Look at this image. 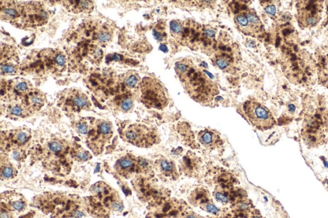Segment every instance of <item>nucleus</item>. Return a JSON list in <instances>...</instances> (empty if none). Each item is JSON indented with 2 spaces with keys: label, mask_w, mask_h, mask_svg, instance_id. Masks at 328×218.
Wrapping results in <instances>:
<instances>
[{
  "label": "nucleus",
  "mask_w": 328,
  "mask_h": 218,
  "mask_svg": "<svg viewBox=\"0 0 328 218\" xmlns=\"http://www.w3.org/2000/svg\"><path fill=\"white\" fill-rule=\"evenodd\" d=\"M67 3V8L75 13H90L94 8V3L91 1H70Z\"/></svg>",
  "instance_id": "obj_21"
},
{
  "label": "nucleus",
  "mask_w": 328,
  "mask_h": 218,
  "mask_svg": "<svg viewBox=\"0 0 328 218\" xmlns=\"http://www.w3.org/2000/svg\"><path fill=\"white\" fill-rule=\"evenodd\" d=\"M137 159L134 156L126 155L119 160L118 169L123 175L129 178L137 171Z\"/></svg>",
  "instance_id": "obj_19"
},
{
  "label": "nucleus",
  "mask_w": 328,
  "mask_h": 218,
  "mask_svg": "<svg viewBox=\"0 0 328 218\" xmlns=\"http://www.w3.org/2000/svg\"><path fill=\"white\" fill-rule=\"evenodd\" d=\"M8 204L10 207V209L13 211L21 212L24 210L26 207V203L20 198L18 199H13L8 202Z\"/></svg>",
  "instance_id": "obj_32"
},
{
  "label": "nucleus",
  "mask_w": 328,
  "mask_h": 218,
  "mask_svg": "<svg viewBox=\"0 0 328 218\" xmlns=\"http://www.w3.org/2000/svg\"><path fill=\"white\" fill-rule=\"evenodd\" d=\"M252 218H262V217H260V216H258V215H254Z\"/></svg>",
  "instance_id": "obj_40"
},
{
  "label": "nucleus",
  "mask_w": 328,
  "mask_h": 218,
  "mask_svg": "<svg viewBox=\"0 0 328 218\" xmlns=\"http://www.w3.org/2000/svg\"><path fill=\"white\" fill-rule=\"evenodd\" d=\"M327 122H328V121H327Z\"/></svg>",
  "instance_id": "obj_42"
},
{
  "label": "nucleus",
  "mask_w": 328,
  "mask_h": 218,
  "mask_svg": "<svg viewBox=\"0 0 328 218\" xmlns=\"http://www.w3.org/2000/svg\"><path fill=\"white\" fill-rule=\"evenodd\" d=\"M87 58L93 63L98 64L101 63L103 58V50L96 45H92L89 48Z\"/></svg>",
  "instance_id": "obj_26"
},
{
  "label": "nucleus",
  "mask_w": 328,
  "mask_h": 218,
  "mask_svg": "<svg viewBox=\"0 0 328 218\" xmlns=\"http://www.w3.org/2000/svg\"><path fill=\"white\" fill-rule=\"evenodd\" d=\"M183 218H201L200 217H198L196 215L194 214H187L186 215H185Z\"/></svg>",
  "instance_id": "obj_37"
},
{
  "label": "nucleus",
  "mask_w": 328,
  "mask_h": 218,
  "mask_svg": "<svg viewBox=\"0 0 328 218\" xmlns=\"http://www.w3.org/2000/svg\"><path fill=\"white\" fill-rule=\"evenodd\" d=\"M32 89V84L29 81L17 78L5 82V84L2 83L1 95L2 97L5 96L16 100L18 99L23 100Z\"/></svg>",
  "instance_id": "obj_10"
},
{
  "label": "nucleus",
  "mask_w": 328,
  "mask_h": 218,
  "mask_svg": "<svg viewBox=\"0 0 328 218\" xmlns=\"http://www.w3.org/2000/svg\"><path fill=\"white\" fill-rule=\"evenodd\" d=\"M122 138L135 146L149 148L160 141V134L156 129L144 124H134L122 131Z\"/></svg>",
  "instance_id": "obj_2"
},
{
  "label": "nucleus",
  "mask_w": 328,
  "mask_h": 218,
  "mask_svg": "<svg viewBox=\"0 0 328 218\" xmlns=\"http://www.w3.org/2000/svg\"><path fill=\"white\" fill-rule=\"evenodd\" d=\"M323 161H324V166H325V167L328 168V163H327V162H326V161H325V160H323Z\"/></svg>",
  "instance_id": "obj_39"
},
{
  "label": "nucleus",
  "mask_w": 328,
  "mask_h": 218,
  "mask_svg": "<svg viewBox=\"0 0 328 218\" xmlns=\"http://www.w3.org/2000/svg\"><path fill=\"white\" fill-rule=\"evenodd\" d=\"M175 70L185 89L195 101L208 103L219 94L217 84L189 59L176 63Z\"/></svg>",
  "instance_id": "obj_1"
},
{
  "label": "nucleus",
  "mask_w": 328,
  "mask_h": 218,
  "mask_svg": "<svg viewBox=\"0 0 328 218\" xmlns=\"http://www.w3.org/2000/svg\"><path fill=\"white\" fill-rule=\"evenodd\" d=\"M91 121L88 119H83L76 124V129L78 133L82 135H87L91 125Z\"/></svg>",
  "instance_id": "obj_30"
},
{
  "label": "nucleus",
  "mask_w": 328,
  "mask_h": 218,
  "mask_svg": "<svg viewBox=\"0 0 328 218\" xmlns=\"http://www.w3.org/2000/svg\"><path fill=\"white\" fill-rule=\"evenodd\" d=\"M59 101L64 110L73 112L87 109L91 106L87 95L82 91L76 89L65 90L61 95Z\"/></svg>",
  "instance_id": "obj_8"
},
{
  "label": "nucleus",
  "mask_w": 328,
  "mask_h": 218,
  "mask_svg": "<svg viewBox=\"0 0 328 218\" xmlns=\"http://www.w3.org/2000/svg\"><path fill=\"white\" fill-rule=\"evenodd\" d=\"M89 81L93 91L104 90L105 93L107 92L108 95L119 88V77L113 71L106 68L91 75Z\"/></svg>",
  "instance_id": "obj_7"
},
{
  "label": "nucleus",
  "mask_w": 328,
  "mask_h": 218,
  "mask_svg": "<svg viewBox=\"0 0 328 218\" xmlns=\"http://www.w3.org/2000/svg\"><path fill=\"white\" fill-rule=\"evenodd\" d=\"M23 7L21 5L14 2H9V3L2 4L1 6V16L2 19H5L6 21H13L15 19H21L23 15Z\"/></svg>",
  "instance_id": "obj_17"
},
{
  "label": "nucleus",
  "mask_w": 328,
  "mask_h": 218,
  "mask_svg": "<svg viewBox=\"0 0 328 218\" xmlns=\"http://www.w3.org/2000/svg\"><path fill=\"white\" fill-rule=\"evenodd\" d=\"M46 100L45 95L39 90L32 89L23 100L30 111H38L44 106Z\"/></svg>",
  "instance_id": "obj_16"
},
{
  "label": "nucleus",
  "mask_w": 328,
  "mask_h": 218,
  "mask_svg": "<svg viewBox=\"0 0 328 218\" xmlns=\"http://www.w3.org/2000/svg\"><path fill=\"white\" fill-rule=\"evenodd\" d=\"M201 208L203 210H206V212H208L209 213L213 214H217L219 212L218 208L216 207V205L212 204V203H206V204H204V205H201Z\"/></svg>",
  "instance_id": "obj_33"
},
{
  "label": "nucleus",
  "mask_w": 328,
  "mask_h": 218,
  "mask_svg": "<svg viewBox=\"0 0 328 218\" xmlns=\"http://www.w3.org/2000/svg\"><path fill=\"white\" fill-rule=\"evenodd\" d=\"M183 209L184 205L180 201L160 198L156 200L148 216L149 218H178Z\"/></svg>",
  "instance_id": "obj_6"
},
{
  "label": "nucleus",
  "mask_w": 328,
  "mask_h": 218,
  "mask_svg": "<svg viewBox=\"0 0 328 218\" xmlns=\"http://www.w3.org/2000/svg\"><path fill=\"white\" fill-rule=\"evenodd\" d=\"M19 68L18 65L11 62H5L1 64V72L2 74H16Z\"/></svg>",
  "instance_id": "obj_29"
},
{
  "label": "nucleus",
  "mask_w": 328,
  "mask_h": 218,
  "mask_svg": "<svg viewBox=\"0 0 328 218\" xmlns=\"http://www.w3.org/2000/svg\"><path fill=\"white\" fill-rule=\"evenodd\" d=\"M141 100L146 106L158 109L165 108L169 99L161 83L154 78L145 77L141 81Z\"/></svg>",
  "instance_id": "obj_3"
},
{
  "label": "nucleus",
  "mask_w": 328,
  "mask_h": 218,
  "mask_svg": "<svg viewBox=\"0 0 328 218\" xmlns=\"http://www.w3.org/2000/svg\"><path fill=\"white\" fill-rule=\"evenodd\" d=\"M322 10L319 2H303L298 8L299 22L305 27L315 26L321 19Z\"/></svg>",
  "instance_id": "obj_11"
},
{
  "label": "nucleus",
  "mask_w": 328,
  "mask_h": 218,
  "mask_svg": "<svg viewBox=\"0 0 328 218\" xmlns=\"http://www.w3.org/2000/svg\"><path fill=\"white\" fill-rule=\"evenodd\" d=\"M197 139L204 147L213 150L222 144V139L219 133L215 130L206 129L198 133Z\"/></svg>",
  "instance_id": "obj_15"
},
{
  "label": "nucleus",
  "mask_w": 328,
  "mask_h": 218,
  "mask_svg": "<svg viewBox=\"0 0 328 218\" xmlns=\"http://www.w3.org/2000/svg\"><path fill=\"white\" fill-rule=\"evenodd\" d=\"M112 34L113 33L111 29L106 26H103L94 33L92 38L99 43H105L112 40Z\"/></svg>",
  "instance_id": "obj_25"
},
{
  "label": "nucleus",
  "mask_w": 328,
  "mask_h": 218,
  "mask_svg": "<svg viewBox=\"0 0 328 218\" xmlns=\"http://www.w3.org/2000/svg\"><path fill=\"white\" fill-rule=\"evenodd\" d=\"M113 126L109 121L94 120L91 121L87 134V143L92 150H102L113 135Z\"/></svg>",
  "instance_id": "obj_5"
},
{
  "label": "nucleus",
  "mask_w": 328,
  "mask_h": 218,
  "mask_svg": "<svg viewBox=\"0 0 328 218\" xmlns=\"http://www.w3.org/2000/svg\"><path fill=\"white\" fill-rule=\"evenodd\" d=\"M14 175V170L10 166H5L2 169V175L5 178L12 177Z\"/></svg>",
  "instance_id": "obj_35"
},
{
  "label": "nucleus",
  "mask_w": 328,
  "mask_h": 218,
  "mask_svg": "<svg viewBox=\"0 0 328 218\" xmlns=\"http://www.w3.org/2000/svg\"><path fill=\"white\" fill-rule=\"evenodd\" d=\"M327 185H328V180H327Z\"/></svg>",
  "instance_id": "obj_41"
},
{
  "label": "nucleus",
  "mask_w": 328,
  "mask_h": 218,
  "mask_svg": "<svg viewBox=\"0 0 328 218\" xmlns=\"http://www.w3.org/2000/svg\"><path fill=\"white\" fill-rule=\"evenodd\" d=\"M8 113L16 117H26L30 114V109L22 100V103H14L8 106Z\"/></svg>",
  "instance_id": "obj_23"
},
{
  "label": "nucleus",
  "mask_w": 328,
  "mask_h": 218,
  "mask_svg": "<svg viewBox=\"0 0 328 218\" xmlns=\"http://www.w3.org/2000/svg\"><path fill=\"white\" fill-rule=\"evenodd\" d=\"M216 64L223 70H231L232 65H233V60L230 55L226 54H217L215 58Z\"/></svg>",
  "instance_id": "obj_27"
},
{
  "label": "nucleus",
  "mask_w": 328,
  "mask_h": 218,
  "mask_svg": "<svg viewBox=\"0 0 328 218\" xmlns=\"http://www.w3.org/2000/svg\"><path fill=\"white\" fill-rule=\"evenodd\" d=\"M30 138V134L26 131L25 130H19L16 131V133L13 134V139L14 141L17 144H23L25 143Z\"/></svg>",
  "instance_id": "obj_31"
},
{
  "label": "nucleus",
  "mask_w": 328,
  "mask_h": 218,
  "mask_svg": "<svg viewBox=\"0 0 328 218\" xmlns=\"http://www.w3.org/2000/svg\"><path fill=\"white\" fill-rule=\"evenodd\" d=\"M235 22L239 30L246 35L255 36L262 30V23L252 9L244 10L236 13Z\"/></svg>",
  "instance_id": "obj_9"
},
{
  "label": "nucleus",
  "mask_w": 328,
  "mask_h": 218,
  "mask_svg": "<svg viewBox=\"0 0 328 218\" xmlns=\"http://www.w3.org/2000/svg\"><path fill=\"white\" fill-rule=\"evenodd\" d=\"M153 164L148 159L139 157L137 159V171L142 174L144 177H151L153 175Z\"/></svg>",
  "instance_id": "obj_24"
},
{
  "label": "nucleus",
  "mask_w": 328,
  "mask_h": 218,
  "mask_svg": "<svg viewBox=\"0 0 328 218\" xmlns=\"http://www.w3.org/2000/svg\"><path fill=\"white\" fill-rule=\"evenodd\" d=\"M265 11L269 13V14H271V15H274V14L276 13V7L274 5H268L267 7H265Z\"/></svg>",
  "instance_id": "obj_36"
},
{
  "label": "nucleus",
  "mask_w": 328,
  "mask_h": 218,
  "mask_svg": "<svg viewBox=\"0 0 328 218\" xmlns=\"http://www.w3.org/2000/svg\"><path fill=\"white\" fill-rule=\"evenodd\" d=\"M153 167L158 175L165 180L176 181L179 178L176 165L172 159L160 157L153 163Z\"/></svg>",
  "instance_id": "obj_13"
},
{
  "label": "nucleus",
  "mask_w": 328,
  "mask_h": 218,
  "mask_svg": "<svg viewBox=\"0 0 328 218\" xmlns=\"http://www.w3.org/2000/svg\"><path fill=\"white\" fill-rule=\"evenodd\" d=\"M201 169V161L195 154L189 152L180 160L179 171L182 175L195 177L199 175Z\"/></svg>",
  "instance_id": "obj_14"
},
{
  "label": "nucleus",
  "mask_w": 328,
  "mask_h": 218,
  "mask_svg": "<svg viewBox=\"0 0 328 218\" xmlns=\"http://www.w3.org/2000/svg\"><path fill=\"white\" fill-rule=\"evenodd\" d=\"M119 88L125 91L135 89L141 83L139 75L133 70L128 71L119 76Z\"/></svg>",
  "instance_id": "obj_18"
},
{
  "label": "nucleus",
  "mask_w": 328,
  "mask_h": 218,
  "mask_svg": "<svg viewBox=\"0 0 328 218\" xmlns=\"http://www.w3.org/2000/svg\"><path fill=\"white\" fill-rule=\"evenodd\" d=\"M49 149L54 152H59L63 149L62 144L58 141H53L49 144Z\"/></svg>",
  "instance_id": "obj_34"
},
{
  "label": "nucleus",
  "mask_w": 328,
  "mask_h": 218,
  "mask_svg": "<svg viewBox=\"0 0 328 218\" xmlns=\"http://www.w3.org/2000/svg\"><path fill=\"white\" fill-rule=\"evenodd\" d=\"M246 117L253 125L260 130H267L275 124V120L268 109L255 100H247L243 106Z\"/></svg>",
  "instance_id": "obj_4"
},
{
  "label": "nucleus",
  "mask_w": 328,
  "mask_h": 218,
  "mask_svg": "<svg viewBox=\"0 0 328 218\" xmlns=\"http://www.w3.org/2000/svg\"><path fill=\"white\" fill-rule=\"evenodd\" d=\"M189 200L191 204L195 206H201L206 203H210L211 196L210 192L206 189L203 187H198L192 191Z\"/></svg>",
  "instance_id": "obj_20"
},
{
  "label": "nucleus",
  "mask_w": 328,
  "mask_h": 218,
  "mask_svg": "<svg viewBox=\"0 0 328 218\" xmlns=\"http://www.w3.org/2000/svg\"><path fill=\"white\" fill-rule=\"evenodd\" d=\"M288 108L290 112H294L295 110V106L294 104H289L288 106Z\"/></svg>",
  "instance_id": "obj_38"
},
{
  "label": "nucleus",
  "mask_w": 328,
  "mask_h": 218,
  "mask_svg": "<svg viewBox=\"0 0 328 218\" xmlns=\"http://www.w3.org/2000/svg\"><path fill=\"white\" fill-rule=\"evenodd\" d=\"M216 199L221 203H227L231 198L230 191L221 186H217L214 193H213Z\"/></svg>",
  "instance_id": "obj_28"
},
{
  "label": "nucleus",
  "mask_w": 328,
  "mask_h": 218,
  "mask_svg": "<svg viewBox=\"0 0 328 218\" xmlns=\"http://www.w3.org/2000/svg\"><path fill=\"white\" fill-rule=\"evenodd\" d=\"M49 18L47 11L39 3L27 4L23 7L21 19L27 24L41 26L45 24Z\"/></svg>",
  "instance_id": "obj_12"
},
{
  "label": "nucleus",
  "mask_w": 328,
  "mask_h": 218,
  "mask_svg": "<svg viewBox=\"0 0 328 218\" xmlns=\"http://www.w3.org/2000/svg\"><path fill=\"white\" fill-rule=\"evenodd\" d=\"M114 103L118 106L119 109L123 112L130 111L133 107V99L130 95L128 94V92L118 95L114 100Z\"/></svg>",
  "instance_id": "obj_22"
}]
</instances>
